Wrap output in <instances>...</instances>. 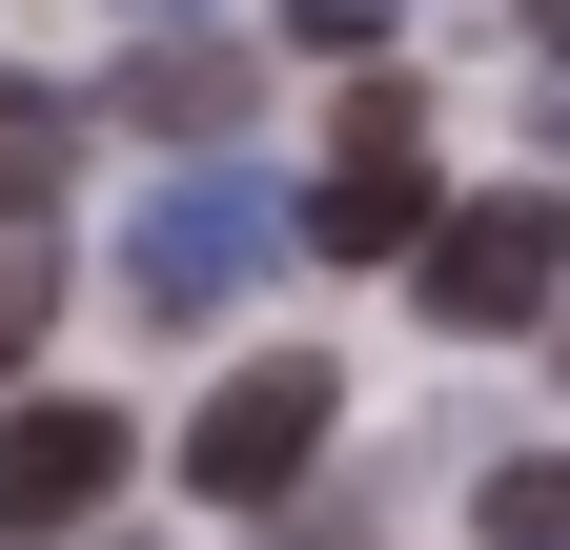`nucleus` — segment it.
Here are the masks:
<instances>
[{
	"mask_svg": "<svg viewBox=\"0 0 570 550\" xmlns=\"http://www.w3.org/2000/svg\"><path fill=\"white\" fill-rule=\"evenodd\" d=\"M407 286H428V326H449V347H510V326H550V286H570V204H550V184L449 204Z\"/></svg>",
	"mask_w": 570,
	"mask_h": 550,
	"instance_id": "f257e3e1",
	"label": "nucleus"
},
{
	"mask_svg": "<svg viewBox=\"0 0 570 550\" xmlns=\"http://www.w3.org/2000/svg\"><path fill=\"white\" fill-rule=\"evenodd\" d=\"M265 245H306V225H285L245 164H184V184L122 225V306H142V326H204V306H245V265H265Z\"/></svg>",
	"mask_w": 570,
	"mask_h": 550,
	"instance_id": "f03ea898",
	"label": "nucleus"
},
{
	"mask_svg": "<svg viewBox=\"0 0 570 550\" xmlns=\"http://www.w3.org/2000/svg\"><path fill=\"white\" fill-rule=\"evenodd\" d=\"M326 407H346V367H306V347H285V367H245V387H204L184 490H204V510H285V490L326 469Z\"/></svg>",
	"mask_w": 570,
	"mask_h": 550,
	"instance_id": "7ed1b4c3",
	"label": "nucleus"
},
{
	"mask_svg": "<svg viewBox=\"0 0 570 550\" xmlns=\"http://www.w3.org/2000/svg\"><path fill=\"white\" fill-rule=\"evenodd\" d=\"M102 490H122V407H0V550L82 530Z\"/></svg>",
	"mask_w": 570,
	"mask_h": 550,
	"instance_id": "20e7f679",
	"label": "nucleus"
},
{
	"mask_svg": "<svg viewBox=\"0 0 570 550\" xmlns=\"http://www.w3.org/2000/svg\"><path fill=\"white\" fill-rule=\"evenodd\" d=\"M306 245H326V265H428V164L326 144V184H306Z\"/></svg>",
	"mask_w": 570,
	"mask_h": 550,
	"instance_id": "39448f33",
	"label": "nucleus"
},
{
	"mask_svg": "<svg viewBox=\"0 0 570 550\" xmlns=\"http://www.w3.org/2000/svg\"><path fill=\"white\" fill-rule=\"evenodd\" d=\"M122 122H164V144H225V122H245V61H225V41H142V61H122Z\"/></svg>",
	"mask_w": 570,
	"mask_h": 550,
	"instance_id": "423d86ee",
	"label": "nucleus"
},
{
	"mask_svg": "<svg viewBox=\"0 0 570 550\" xmlns=\"http://www.w3.org/2000/svg\"><path fill=\"white\" fill-rule=\"evenodd\" d=\"M61 184H82V102L0 82V225H61Z\"/></svg>",
	"mask_w": 570,
	"mask_h": 550,
	"instance_id": "0eeeda50",
	"label": "nucleus"
},
{
	"mask_svg": "<svg viewBox=\"0 0 570 550\" xmlns=\"http://www.w3.org/2000/svg\"><path fill=\"white\" fill-rule=\"evenodd\" d=\"M469 550H570V449H510L469 490Z\"/></svg>",
	"mask_w": 570,
	"mask_h": 550,
	"instance_id": "6e6552de",
	"label": "nucleus"
},
{
	"mask_svg": "<svg viewBox=\"0 0 570 550\" xmlns=\"http://www.w3.org/2000/svg\"><path fill=\"white\" fill-rule=\"evenodd\" d=\"M41 326H61V245L0 225V367H41Z\"/></svg>",
	"mask_w": 570,
	"mask_h": 550,
	"instance_id": "1a4fd4ad",
	"label": "nucleus"
},
{
	"mask_svg": "<svg viewBox=\"0 0 570 550\" xmlns=\"http://www.w3.org/2000/svg\"><path fill=\"white\" fill-rule=\"evenodd\" d=\"M285 21H306V41H387V0H285Z\"/></svg>",
	"mask_w": 570,
	"mask_h": 550,
	"instance_id": "9d476101",
	"label": "nucleus"
},
{
	"mask_svg": "<svg viewBox=\"0 0 570 550\" xmlns=\"http://www.w3.org/2000/svg\"><path fill=\"white\" fill-rule=\"evenodd\" d=\"M530 21H550V61H570V0H530Z\"/></svg>",
	"mask_w": 570,
	"mask_h": 550,
	"instance_id": "9b49d317",
	"label": "nucleus"
},
{
	"mask_svg": "<svg viewBox=\"0 0 570 550\" xmlns=\"http://www.w3.org/2000/svg\"><path fill=\"white\" fill-rule=\"evenodd\" d=\"M550 164H570V82H550Z\"/></svg>",
	"mask_w": 570,
	"mask_h": 550,
	"instance_id": "f8f14e48",
	"label": "nucleus"
}]
</instances>
